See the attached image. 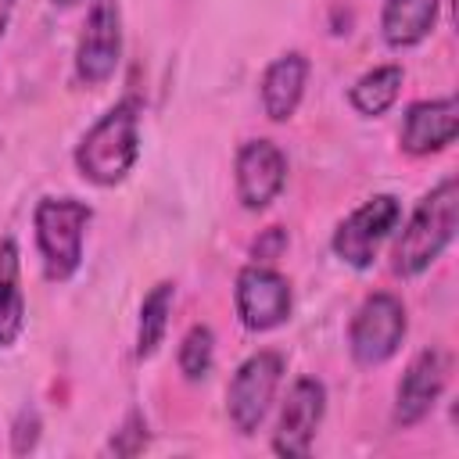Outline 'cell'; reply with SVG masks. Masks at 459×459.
Segmentation results:
<instances>
[{"label": "cell", "instance_id": "cell-12", "mask_svg": "<svg viewBox=\"0 0 459 459\" xmlns=\"http://www.w3.org/2000/svg\"><path fill=\"white\" fill-rule=\"evenodd\" d=\"M459 133V104L455 97H437V100H416L409 104L402 118V151L412 158L445 151Z\"/></svg>", "mask_w": 459, "mask_h": 459}, {"label": "cell", "instance_id": "cell-3", "mask_svg": "<svg viewBox=\"0 0 459 459\" xmlns=\"http://www.w3.org/2000/svg\"><path fill=\"white\" fill-rule=\"evenodd\" d=\"M90 219H93V208L79 197H43L36 204L32 226H36V247H39L47 280L61 283L75 276V269L82 265V240H86Z\"/></svg>", "mask_w": 459, "mask_h": 459}, {"label": "cell", "instance_id": "cell-18", "mask_svg": "<svg viewBox=\"0 0 459 459\" xmlns=\"http://www.w3.org/2000/svg\"><path fill=\"white\" fill-rule=\"evenodd\" d=\"M176 362H179V373H183L186 380H194V384L204 380V377L212 373V362H215V333H212V326L194 323V326L183 333V341H179Z\"/></svg>", "mask_w": 459, "mask_h": 459}, {"label": "cell", "instance_id": "cell-11", "mask_svg": "<svg viewBox=\"0 0 459 459\" xmlns=\"http://www.w3.org/2000/svg\"><path fill=\"white\" fill-rule=\"evenodd\" d=\"M445 380H448V355L441 348H423L405 366L394 387V412H391L394 427H416L441 398Z\"/></svg>", "mask_w": 459, "mask_h": 459}, {"label": "cell", "instance_id": "cell-17", "mask_svg": "<svg viewBox=\"0 0 459 459\" xmlns=\"http://www.w3.org/2000/svg\"><path fill=\"white\" fill-rule=\"evenodd\" d=\"M172 301H176V287L169 280L154 283L140 305V323H136V359H151L169 330V316H172Z\"/></svg>", "mask_w": 459, "mask_h": 459}, {"label": "cell", "instance_id": "cell-8", "mask_svg": "<svg viewBox=\"0 0 459 459\" xmlns=\"http://www.w3.org/2000/svg\"><path fill=\"white\" fill-rule=\"evenodd\" d=\"M233 305H237L240 323H244L251 333H265V330H276L280 323L290 319L294 294H290L287 276H280L273 265L251 262V265H244V269L237 273Z\"/></svg>", "mask_w": 459, "mask_h": 459}, {"label": "cell", "instance_id": "cell-19", "mask_svg": "<svg viewBox=\"0 0 459 459\" xmlns=\"http://www.w3.org/2000/svg\"><path fill=\"white\" fill-rule=\"evenodd\" d=\"M147 441H151V434H147V420H143L140 412H129L126 423L111 434L108 452H115V455H140V452L147 448Z\"/></svg>", "mask_w": 459, "mask_h": 459}, {"label": "cell", "instance_id": "cell-22", "mask_svg": "<svg viewBox=\"0 0 459 459\" xmlns=\"http://www.w3.org/2000/svg\"><path fill=\"white\" fill-rule=\"evenodd\" d=\"M14 4H18V0H0V39H4V32H7V25H11V14H14Z\"/></svg>", "mask_w": 459, "mask_h": 459}, {"label": "cell", "instance_id": "cell-16", "mask_svg": "<svg viewBox=\"0 0 459 459\" xmlns=\"http://www.w3.org/2000/svg\"><path fill=\"white\" fill-rule=\"evenodd\" d=\"M402 79H405L402 65H380V68L366 72L362 79H355V86L348 90V100H351V108L359 115L377 118L387 108H394V100L402 93Z\"/></svg>", "mask_w": 459, "mask_h": 459}, {"label": "cell", "instance_id": "cell-23", "mask_svg": "<svg viewBox=\"0 0 459 459\" xmlns=\"http://www.w3.org/2000/svg\"><path fill=\"white\" fill-rule=\"evenodd\" d=\"M50 4H54V7H75L79 0H50Z\"/></svg>", "mask_w": 459, "mask_h": 459}, {"label": "cell", "instance_id": "cell-10", "mask_svg": "<svg viewBox=\"0 0 459 459\" xmlns=\"http://www.w3.org/2000/svg\"><path fill=\"white\" fill-rule=\"evenodd\" d=\"M237 179V201L247 212H265L287 186V154L273 140H247L237 151L233 165Z\"/></svg>", "mask_w": 459, "mask_h": 459}, {"label": "cell", "instance_id": "cell-9", "mask_svg": "<svg viewBox=\"0 0 459 459\" xmlns=\"http://www.w3.org/2000/svg\"><path fill=\"white\" fill-rule=\"evenodd\" d=\"M326 416V387L316 377H298L283 398L276 434H273V452L287 459H301L312 452L316 430Z\"/></svg>", "mask_w": 459, "mask_h": 459}, {"label": "cell", "instance_id": "cell-20", "mask_svg": "<svg viewBox=\"0 0 459 459\" xmlns=\"http://www.w3.org/2000/svg\"><path fill=\"white\" fill-rule=\"evenodd\" d=\"M283 251H287V230H283V226H269V230H262L258 240L251 244V258L262 262V265H273Z\"/></svg>", "mask_w": 459, "mask_h": 459}, {"label": "cell", "instance_id": "cell-1", "mask_svg": "<svg viewBox=\"0 0 459 459\" xmlns=\"http://www.w3.org/2000/svg\"><path fill=\"white\" fill-rule=\"evenodd\" d=\"M140 158V100L122 97L115 100L79 140L75 169L93 186L122 183Z\"/></svg>", "mask_w": 459, "mask_h": 459}, {"label": "cell", "instance_id": "cell-13", "mask_svg": "<svg viewBox=\"0 0 459 459\" xmlns=\"http://www.w3.org/2000/svg\"><path fill=\"white\" fill-rule=\"evenodd\" d=\"M305 82H308V57L301 50H287V54L273 57L258 82L262 111L273 122H287L305 97Z\"/></svg>", "mask_w": 459, "mask_h": 459}, {"label": "cell", "instance_id": "cell-21", "mask_svg": "<svg viewBox=\"0 0 459 459\" xmlns=\"http://www.w3.org/2000/svg\"><path fill=\"white\" fill-rule=\"evenodd\" d=\"M36 441H39V416L32 409H22L18 420H14V427H11V448L18 455H25V452L36 448Z\"/></svg>", "mask_w": 459, "mask_h": 459}, {"label": "cell", "instance_id": "cell-2", "mask_svg": "<svg viewBox=\"0 0 459 459\" xmlns=\"http://www.w3.org/2000/svg\"><path fill=\"white\" fill-rule=\"evenodd\" d=\"M455 212H459V183L455 176H445L430 194H423L402 226V237L391 251V265L398 276H420L430 269L441 251L455 237Z\"/></svg>", "mask_w": 459, "mask_h": 459}, {"label": "cell", "instance_id": "cell-7", "mask_svg": "<svg viewBox=\"0 0 459 459\" xmlns=\"http://www.w3.org/2000/svg\"><path fill=\"white\" fill-rule=\"evenodd\" d=\"M122 61V11L118 0H93L75 47V79L82 86H104Z\"/></svg>", "mask_w": 459, "mask_h": 459}, {"label": "cell", "instance_id": "cell-4", "mask_svg": "<svg viewBox=\"0 0 459 459\" xmlns=\"http://www.w3.org/2000/svg\"><path fill=\"white\" fill-rule=\"evenodd\" d=\"M405 330H409V316H405L402 298H394L387 290H377L351 316L348 351L359 366H384L402 348Z\"/></svg>", "mask_w": 459, "mask_h": 459}, {"label": "cell", "instance_id": "cell-5", "mask_svg": "<svg viewBox=\"0 0 459 459\" xmlns=\"http://www.w3.org/2000/svg\"><path fill=\"white\" fill-rule=\"evenodd\" d=\"M280 380H283L280 351H255L237 366V373L226 387V412H230V423L237 427V434L247 437L262 427Z\"/></svg>", "mask_w": 459, "mask_h": 459}, {"label": "cell", "instance_id": "cell-14", "mask_svg": "<svg viewBox=\"0 0 459 459\" xmlns=\"http://www.w3.org/2000/svg\"><path fill=\"white\" fill-rule=\"evenodd\" d=\"M437 7L441 0H384V11H380L384 43L394 50L423 43L437 22Z\"/></svg>", "mask_w": 459, "mask_h": 459}, {"label": "cell", "instance_id": "cell-6", "mask_svg": "<svg viewBox=\"0 0 459 459\" xmlns=\"http://www.w3.org/2000/svg\"><path fill=\"white\" fill-rule=\"evenodd\" d=\"M402 222V201L394 194H377L366 204H359L337 230H333V255L351 269H369L377 258V247L394 233Z\"/></svg>", "mask_w": 459, "mask_h": 459}, {"label": "cell", "instance_id": "cell-15", "mask_svg": "<svg viewBox=\"0 0 459 459\" xmlns=\"http://www.w3.org/2000/svg\"><path fill=\"white\" fill-rule=\"evenodd\" d=\"M25 330V294H22V258L11 237L0 240V348H11Z\"/></svg>", "mask_w": 459, "mask_h": 459}]
</instances>
